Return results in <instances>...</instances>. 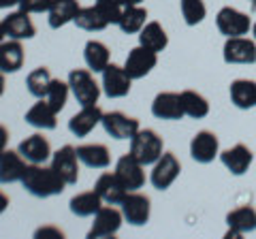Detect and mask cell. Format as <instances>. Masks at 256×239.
Masks as SVG:
<instances>
[{
    "instance_id": "484cf974",
    "label": "cell",
    "mask_w": 256,
    "mask_h": 239,
    "mask_svg": "<svg viewBox=\"0 0 256 239\" xmlns=\"http://www.w3.org/2000/svg\"><path fill=\"white\" fill-rule=\"evenodd\" d=\"M79 9H82V6H79L77 0H54L50 11H47V15H50V18H47L50 28L58 30L62 26H66V24L75 22Z\"/></svg>"
},
{
    "instance_id": "8992f818",
    "label": "cell",
    "mask_w": 256,
    "mask_h": 239,
    "mask_svg": "<svg viewBox=\"0 0 256 239\" xmlns=\"http://www.w3.org/2000/svg\"><path fill=\"white\" fill-rule=\"evenodd\" d=\"M180 171H182V164L178 160V156H175L173 152H164L154 162L150 182L156 190H166V188H171L175 184V180L180 178Z\"/></svg>"
},
{
    "instance_id": "3957f363",
    "label": "cell",
    "mask_w": 256,
    "mask_h": 239,
    "mask_svg": "<svg viewBox=\"0 0 256 239\" xmlns=\"http://www.w3.org/2000/svg\"><path fill=\"white\" fill-rule=\"evenodd\" d=\"M68 86L73 96L77 98V102L82 107L88 105H96L100 96V86L96 84V79L92 77L90 70L86 68H73L68 73Z\"/></svg>"
},
{
    "instance_id": "ee69618b",
    "label": "cell",
    "mask_w": 256,
    "mask_h": 239,
    "mask_svg": "<svg viewBox=\"0 0 256 239\" xmlns=\"http://www.w3.org/2000/svg\"><path fill=\"white\" fill-rule=\"evenodd\" d=\"M4 73H0V96H2V94H4Z\"/></svg>"
},
{
    "instance_id": "6da1fadb",
    "label": "cell",
    "mask_w": 256,
    "mask_h": 239,
    "mask_svg": "<svg viewBox=\"0 0 256 239\" xmlns=\"http://www.w3.org/2000/svg\"><path fill=\"white\" fill-rule=\"evenodd\" d=\"M22 186L32 196L47 198V196L62 194V190L66 188V182L54 171V166H43V164L30 162L22 178Z\"/></svg>"
},
{
    "instance_id": "5bb4252c",
    "label": "cell",
    "mask_w": 256,
    "mask_h": 239,
    "mask_svg": "<svg viewBox=\"0 0 256 239\" xmlns=\"http://www.w3.org/2000/svg\"><path fill=\"white\" fill-rule=\"evenodd\" d=\"M116 175L118 180L124 184V188L128 192H134V190L143 188L146 184V171H143V164L134 158L132 154H124L116 164Z\"/></svg>"
},
{
    "instance_id": "e575fe53",
    "label": "cell",
    "mask_w": 256,
    "mask_h": 239,
    "mask_svg": "<svg viewBox=\"0 0 256 239\" xmlns=\"http://www.w3.org/2000/svg\"><path fill=\"white\" fill-rule=\"evenodd\" d=\"M180 11H182V18L186 22V26H198L205 15H207V6L203 0H180Z\"/></svg>"
},
{
    "instance_id": "603a6c76",
    "label": "cell",
    "mask_w": 256,
    "mask_h": 239,
    "mask_svg": "<svg viewBox=\"0 0 256 239\" xmlns=\"http://www.w3.org/2000/svg\"><path fill=\"white\" fill-rule=\"evenodd\" d=\"M228 94H230V102H233L237 109L248 111V109L256 107V82L254 79L242 77V79L230 82Z\"/></svg>"
},
{
    "instance_id": "e0dca14e",
    "label": "cell",
    "mask_w": 256,
    "mask_h": 239,
    "mask_svg": "<svg viewBox=\"0 0 256 239\" xmlns=\"http://www.w3.org/2000/svg\"><path fill=\"white\" fill-rule=\"evenodd\" d=\"M226 237H239L244 233H252L256 230V210L250 205H242L237 210L226 214Z\"/></svg>"
},
{
    "instance_id": "74e56055",
    "label": "cell",
    "mask_w": 256,
    "mask_h": 239,
    "mask_svg": "<svg viewBox=\"0 0 256 239\" xmlns=\"http://www.w3.org/2000/svg\"><path fill=\"white\" fill-rule=\"evenodd\" d=\"M52 2L54 0H22L20 9L26 13H45V11H50Z\"/></svg>"
},
{
    "instance_id": "83f0119b",
    "label": "cell",
    "mask_w": 256,
    "mask_h": 239,
    "mask_svg": "<svg viewBox=\"0 0 256 239\" xmlns=\"http://www.w3.org/2000/svg\"><path fill=\"white\" fill-rule=\"evenodd\" d=\"M139 45L160 54V52L166 50V45H169V36H166L164 28L160 26L158 22H148L139 32Z\"/></svg>"
},
{
    "instance_id": "2e32d148",
    "label": "cell",
    "mask_w": 256,
    "mask_h": 239,
    "mask_svg": "<svg viewBox=\"0 0 256 239\" xmlns=\"http://www.w3.org/2000/svg\"><path fill=\"white\" fill-rule=\"evenodd\" d=\"M152 116L158 120H182L186 114H184L180 94L178 92L156 94V98L152 100Z\"/></svg>"
},
{
    "instance_id": "7402d4cb",
    "label": "cell",
    "mask_w": 256,
    "mask_h": 239,
    "mask_svg": "<svg viewBox=\"0 0 256 239\" xmlns=\"http://www.w3.org/2000/svg\"><path fill=\"white\" fill-rule=\"evenodd\" d=\"M28 15L30 13L22 11V9L6 15V18L2 20L6 36L15 38V41H24V38H32V36H34L36 28H34V24H32V20L28 18Z\"/></svg>"
},
{
    "instance_id": "836d02e7",
    "label": "cell",
    "mask_w": 256,
    "mask_h": 239,
    "mask_svg": "<svg viewBox=\"0 0 256 239\" xmlns=\"http://www.w3.org/2000/svg\"><path fill=\"white\" fill-rule=\"evenodd\" d=\"M52 73L47 66H38L34 68L32 73H28L26 77V86H28V92L32 94L34 98H45L47 96V90H50V84H52Z\"/></svg>"
},
{
    "instance_id": "bcb514c9",
    "label": "cell",
    "mask_w": 256,
    "mask_h": 239,
    "mask_svg": "<svg viewBox=\"0 0 256 239\" xmlns=\"http://www.w3.org/2000/svg\"><path fill=\"white\" fill-rule=\"evenodd\" d=\"M252 34H254V41H256V24H252Z\"/></svg>"
},
{
    "instance_id": "1f68e13d",
    "label": "cell",
    "mask_w": 256,
    "mask_h": 239,
    "mask_svg": "<svg viewBox=\"0 0 256 239\" xmlns=\"http://www.w3.org/2000/svg\"><path fill=\"white\" fill-rule=\"evenodd\" d=\"M146 20H148V11L143 9V6H139V4L124 6L118 26L124 34H137V32H141V28L146 26Z\"/></svg>"
},
{
    "instance_id": "4fadbf2b",
    "label": "cell",
    "mask_w": 256,
    "mask_h": 239,
    "mask_svg": "<svg viewBox=\"0 0 256 239\" xmlns=\"http://www.w3.org/2000/svg\"><path fill=\"white\" fill-rule=\"evenodd\" d=\"M52 166L60 178L66 182V186L77 184L79 180V156L77 148L73 146H62L58 152L52 156Z\"/></svg>"
},
{
    "instance_id": "d6a6232c",
    "label": "cell",
    "mask_w": 256,
    "mask_h": 239,
    "mask_svg": "<svg viewBox=\"0 0 256 239\" xmlns=\"http://www.w3.org/2000/svg\"><path fill=\"white\" fill-rule=\"evenodd\" d=\"M75 26L86 30V32H100V30H105L109 24L94 4V6H82V9H79L77 18H75Z\"/></svg>"
},
{
    "instance_id": "ffe728a7",
    "label": "cell",
    "mask_w": 256,
    "mask_h": 239,
    "mask_svg": "<svg viewBox=\"0 0 256 239\" xmlns=\"http://www.w3.org/2000/svg\"><path fill=\"white\" fill-rule=\"evenodd\" d=\"M18 152L32 164H43L45 160H50L52 146H50V141H47L43 134L34 132V134H30V137H26L20 143Z\"/></svg>"
},
{
    "instance_id": "4dcf8cb0",
    "label": "cell",
    "mask_w": 256,
    "mask_h": 239,
    "mask_svg": "<svg viewBox=\"0 0 256 239\" xmlns=\"http://www.w3.org/2000/svg\"><path fill=\"white\" fill-rule=\"evenodd\" d=\"M180 98H182V107H184V114L188 118H194V120H203L210 116V102L203 94H198L194 90H184L180 92Z\"/></svg>"
},
{
    "instance_id": "f1b7e54d",
    "label": "cell",
    "mask_w": 256,
    "mask_h": 239,
    "mask_svg": "<svg viewBox=\"0 0 256 239\" xmlns=\"http://www.w3.org/2000/svg\"><path fill=\"white\" fill-rule=\"evenodd\" d=\"M70 212L75 214L79 218H88V216H94L96 212L102 207V198L98 196L96 190H90V192H79L70 198Z\"/></svg>"
},
{
    "instance_id": "ab89813d",
    "label": "cell",
    "mask_w": 256,
    "mask_h": 239,
    "mask_svg": "<svg viewBox=\"0 0 256 239\" xmlns=\"http://www.w3.org/2000/svg\"><path fill=\"white\" fill-rule=\"evenodd\" d=\"M6 143H9V130H6V126L0 124V156L4 154L6 150Z\"/></svg>"
},
{
    "instance_id": "7c38bea8",
    "label": "cell",
    "mask_w": 256,
    "mask_h": 239,
    "mask_svg": "<svg viewBox=\"0 0 256 239\" xmlns=\"http://www.w3.org/2000/svg\"><path fill=\"white\" fill-rule=\"evenodd\" d=\"M102 128L107 134H111L114 139H128L130 141L139 130V120L130 118L122 114V111H109V114H102Z\"/></svg>"
},
{
    "instance_id": "ba28073f",
    "label": "cell",
    "mask_w": 256,
    "mask_h": 239,
    "mask_svg": "<svg viewBox=\"0 0 256 239\" xmlns=\"http://www.w3.org/2000/svg\"><path fill=\"white\" fill-rule=\"evenodd\" d=\"M190 156L198 164H210L220 156V141L212 130H198L190 141Z\"/></svg>"
},
{
    "instance_id": "b9f144b4",
    "label": "cell",
    "mask_w": 256,
    "mask_h": 239,
    "mask_svg": "<svg viewBox=\"0 0 256 239\" xmlns=\"http://www.w3.org/2000/svg\"><path fill=\"white\" fill-rule=\"evenodd\" d=\"M22 0H0V9H9V6H20Z\"/></svg>"
},
{
    "instance_id": "8fae6325",
    "label": "cell",
    "mask_w": 256,
    "mask_h": 239,
    "mask_svg": "<svg viewBox=\"0 0 256 239\" xmlns=\"http://www.w3.org/2000/svg\"><path fill=\"white\" fill-rule=\"evenodd\" d=\"M150 214H152V201L150 196L141 194V192H128L126 198L122 201V216L128 224L132 226H143L150 222Z\"/></svg>"
},
{
    "instance_id": "52a82bcc",
    "label": "cell",
    "mask_w": 256,
    "mask_h": 239,
    "mask_svg": "<svg viewBox=\"0 0 256 239\" xmlns=\"http://www.w3.org/2000/svg\"><path fill=\"white\" fill-rule=\"evenodd\" d=\"M156 64H158V54L148 50V47H143V45H137L128 52L124 68L132 79H143L156 68Z\"/></svg>"
},
{
    "instance_id": "7bdbcfd3",
    "label": "cell",
    "mask_w": 256,
    "mask_h": 239,
    "mask_svg": "<svg viewBox=\"0 0 256 239\" xmlns=\"http://www.w3.org/2000/svg\"><path fill=\"white\" fill-rule=\"evenodd\" d=\"M143 0H120V4L122 6H134V4H141Z\"/></svg>"
},
{
    "instance_id": "d6986e66",
    "label": "cell",
    "mask_w": 256,
    "mask_h": 239,
    "mask_svg": "<svg viewBox=\"0 0 256 239\" xmlns=\"http://www.w3.org/2000/svg\"><path fill=\"white\" fill-rule=\"evenodd\" d=\"M94 190L102 198V203H107V205H122V201L128 194V190L124 188L122 182L118 180L116 173H102L100 178L96 180Z\"/></svg>"
},
{
    "instance_id": "277c9868",
    "label": "cell",
    "mask_w": 256,
    "mask_h": 239,
    "mask_svg": "<svg viewBox=\"0 0 256 239\" xmlns=\"http://www.w3.org/2000/svg\"><path fill=\"white\" fill-rule=\"evenodd\" d=\"M216 26L224 36H246L252 30V20L248 13L235 9V6H222L216 15Z\"/></svg>"
},
{
    "instance_id": "60d3db41",
    "label": "cell",
    "mask_w": 256,
    "mask_h": 239,
    "mask_svg": "<svg viewBox=\"0 0 256 239\" xmlns=\"http://www.w3.org/2000/svg\"><path fill=\"white\" fill-rule=\"evenodd\" d=\"M6 207H9V196H6L2 190H0V214H4Z\"/></svg>"
},
{
    "instance_id": "f546056e",
    "label": "cell",
    "mask_w": 256,
    "mask_h": 239,
    "mask_svg": "<svg viewBox=\"0 0 256 239\" xmlns=\"http://www.w3.org/2000/svg\"><path fill=\"white\" fill-rule=\"evenodd\" d=\"M84 60L90 70L94 73H102L109 64V50L105 43L100 41H88L84 47Z\"/></svg>"
},
{
    "instance_id": "44dd1931",
    "label": "cell",
    "mask_w": 256,
    "mask_h": 239,
    "mask_svg": "<svg viewBox=\"0 0 256 239\" xmlns=\"http://www.w3.org/2000/svg\"><path fill=\"white\" fill-rule=\"evenodd\" d=\"M28 160L20 152L13 150H4L0 156V184H13V182H22L24 173L28 169Z\"/></svg>"
},
{
    "instance_id": "4316f807",
    "label": "cell",
    "mask_w": 256,
    "mask_h": 239,
    "mask_svg": "<svg viewBox=\"0 0 256 239\" xmlns=\"http://www.w3.org/2000/svg\"><path fill=\"white\" fill-rule=\"evenodd\" d=\"M77 156H79V162H84L86 166H90V169H107L111 162V154H109L107 146H102V143L79 146Z\"/></svg>"
},
{
    "instance_id": "8d00e7d4",
    "label": "cell",
    "mask_w": 256,
    "mask_h": 239,
    "mask_svg": "<svg viewBox=\"0 0 256 239\" xmlns=\"http://www.w3.org/2000/svg\"><path fill=\"white\" fill-rule=\"evenodd\" d=\"M96 9L107 20V24H118L122 18L124 6L120 4V0H96Z\"/></svg>"
},
{
    "instance_id": "7a4b0ae2",
    "label": "cell",
    "mask_w": 256,
    "mask_h": 239,
    "mask_svg": "<svg viewBox=\"0 0 256 239\" xmlns=\"http://www.w3.org/2000/svg\"><path fill=\"white\" fill-rule=\"evenodd\" d=\"M128 154H132L143 166L154 164L164 154L162 137L152 128H139L137 134L130 139V152Z\"/></svg>"
},
{
    "instance_id": "d4e9b609",
    "label": "cell",
    "mask_w": 256,
    "mask_h": 239,
    "mask_svg": "<svg viewBox=\"0 0 256 239\" xmlns=\"http://www.w3.org/2000/svg\"><path fill=\"white\" fill-rule=\"evenodd\" d=\"M24 60H26V52L20 41H2L0 43V73H18L24 66Z\"/></svg>"
},
{
    "instance_id": "f6af8a7d",
    "label": "cell",
    "mask_w": 256,
    "mask_h": 239,
    "mask_svg": "<svg viewBox=\"0 0 256 239\" xmlns=\"http://www.w3.org/2000/svg\"><path fill=\"white\" fill-rule=\"evenodd\" d=\"M6 36V32H4V24L0 22V43H2V38Z\"/></svg>"
},
{
    "instance_id": "ac0fdd59",
    "label": "cell",
    "mask_w": 256,
    "mask_h": 239,
    "mask_svg": "<svg viewBox=\"0 0 256 239\" xmlns=\"http://www.w3.org/2000/svg\"><path fill=\"white\" fill-rule=\"evenodd\" d=\"M100 122H102V109L98 105H88V107H82L79 114H75L68 120V130L73 132L75 137H86V134H90Z\"/></svg>"
},
{
    "instance_id": "9a60e30c",
    "label": "cell",
    "mask_w": 256,
    "mask_h": 239,
    "mask_svg": "<svg viewBox=\"0 0 256 239\" xmlns=\"http://www.w3.org/2000/svg\"><path fill=\"white\" fill-rule=\"evenodd\" d=\"M220 160L224 166H226V171H230L233 175H246L252 166L254 154H252L250 148L244 146V143H235L233 148L220 152Z\"/></svg>"
},
{
    "instance_id": "f35d334b",
    "label": "cell",
    "mask_w": 256,
    "mask_h": 239,
    "mask_svg": "<svg viewBox=\"0 0 256 239\" xmlns=\"http://www.w3.org/2000/svg\"><path fill=\"white\" fill-rule=\"evenodd\" d=\"M58 237V239H62L64 237V233L60 228H52V226H45V228H38L36 233H34V237Z\"/></svg>"
},
{
    "instance_id": "7dc6e473",
    "label": "cell",
    "mask_w": 256,
    "mask_h": 239,
    "mask_svg": "<svg viewBox=\"0 0 256 239\" xmlns=\"http://www.w3.org/2000/svg\"><path fill=\"white\" fill-rule=\"evenodd\" d=\"M250 2H252V6H256V0H250Z\"/></svg>"
},
{
    "instance_id": "d590c367",
    "label": "cell",
    "mask_w": 256,
    "mask_h": 239,
    "mask_svg": "<svg viewBox=\"0 0 256 239\" xmlns=\"http://www.w3.org/2000/svg\"><path fill=\"white\" fill-rule=\"evenodd\" d=\"M68 92H70L68 82H62V79H52V84H50V90H47L45 100L50 102V107L56 111V114H60V111L64 109V105H66Z\"/></svg>"
},
{
    "instance_id": "9c48e42d",
    "label": "cell",
    "mask_w": 256,
    "mask_h": 239,
    "mask_svg": "<svg viewBox=\"0 0 256 239\" xmlns=\"http://www.w3.org/2000/svg\"><path fill=\"white\" fill-rule=\"evenodd\" d=\"M130 86H132V77L126 73L124 66H118V64H107V68L102 70V92L105 96L109 98H124L128 96L130 92Z\"/></svg>"
},
{
    "instance_id": "5b68a950",
    "label": "cell",
    "mask_w": 256,
    "mask_h": 239,
    "mask_svg": "<svg viewBox=\"0 0 256 239\" xmlns=\"http://www.w3.org/2000/svg\"><path fill=\"white\" fill-rule=\"evenodd\" d=\"M222 58L226 64H254L256 41L248 36H228L222 47Z\"/></svg>"
},
{
    "instance_id": "30bf717a",
    "label": "cell",
    "mask_w": 256,
    "mask_h": 239,
    "mask_svg": "<svg viewBox=\"0 0 256 239\" xmlns=\"http://www.w3.org/2000/svg\"><path fill=\"white\" fill-rule=\"evenodd\" d=\"M122 220H124L122 210H116L114 205L100 207L94 214V222H92V228L88 230V239H100V237L116 235L120 226H122Z\"/></svg>"
},
{
    "instance_id": "cb8c5ba5",
    "label": "cell",
    "mask_w": 256,
    "mask_h": 239,
    "mask_svg": "<svg viewBox=\"0 0 256 239\" xmlns=\"http://www.w3.org/2000/svg\"><path fill=\"white\" fill-rule=\"evenodd\" d=\"M56 111L50 107V102L45 98H41L38 102H34L28 111H26V124L34 126L38 130H54L56 126H58V120H56Z\"/></svg>"
}]
</instances>
